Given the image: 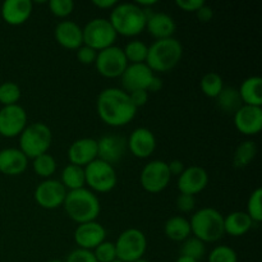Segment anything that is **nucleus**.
Segmentation results:
<instances>
[{"mask_svg":"<svg viewBox=\"0 0 262 262\" xmlns=\"http://www.w3.org/2000/svg\"><path fill=\"white\" fill-rule=\"evenodd\" d=\"M96 110L100 119L110 127H124L135 119L137 113L128 92L118 87H109L100 92Z\"/></svg>","mask_w":262,"mask_h":262,"instance_id":"nucleus-1","label":"nucleus"},{"mask_svg":"<svg viewBox=\"0 0 262 262\" xmlns=\"http://www.w3.org/2000/svg\"><path fill=\"white\" fill-rule=\"evenodd\" d=\"M109 22L117 35L135 37L145 31L147 14L136 3H118L112 9Z\"/></svg>","mask_w":262,"mask_h":262,"instance_id":"nucleus-2","label":"nucleus"},{"mask_svg":"<svg viewBox=\"0 0 262 262\" xmlns=\"http://www.w3.org/2000/svg\"><path fill=\"white\" fill-rule=\"evenodd\" d=\"M63 206L67 215L77 224L95 222L101 211L99 197L87 188L69 191Z\"/></svg>","mask_w":262,"mask_h":262,"instance_id":"nucleus-3","label":"nucleus"},{"mask_svg":"<svg viewBox=\"0 0 262 262\" xmlns=\"http://www.w3.org/2000/svg\"><path fill=\"white\" fill-rule=\"evenodd\" d=\"M183 56V46L177 38L156 40L148 46L146 64L154 73H166L178 66Z\"/></svg>","mask_w":262,"mask_h":262,"instance_id":"nucleus-4","label":"nucleus"},{"mask_svg":"<svg viewBox=\"0 0 262 262\" xmlns=\"http://www.w3.org/2000/svg\"><path fill=\"white\" fill-rule=\"evenodd\" d=\"M191 233L204 243H214L222 239L224 232V216L212 207H204L192 215L189 220Z\"/></svg>","mask_w":262,"mask_h":262,"instance_id":"nucleus-5","label":"nucleus"},{"mask_svg":"<svg viewBox=\"0 0 262 262\" xmlns=\"http://www.w3.org/2000/svg\"><path fill=\"white\" fill-rule=\"evenodd\" d=\"M53 142L51 129L42 122L31 123L19 135V150L27 159H35L46 154Z\"/></svg>","mask_w":262,"mask_h":262,"instance_id":"nucleus-6","label":"nucleus"},{"mask_svg":"<svg viewBox=\"0 0 262 262\" xmlns=\"http://www.w3.org/2000/svg\"><path fill=\"white\" fill-rule=\"evenodd\" d=\"M82 33L83 45L94 49L97 53L114 45L118 37L112 23L106 18H94L89 20V23L82 28Z\"/></svg>","mask_w":262,"mask_h":262,"instance_id":"nucleus-7","label":"nucleus"},{"mask_svg":"<svg viewBox=\"0 0 262 262\" xmlns=\"http://www.w3.org/2000/svg\"><path fill=\"white\" fill-rule=\"evenodd\" d=\"M115 245L117 258L123 262H135L143 258L147 250V239L142 230L129 228L118 237Z\"/></svg>","mask_w":262,"mask_h":262,"instance_id":"nucleus-8","label":"nucleus"},{"mask_svg":"<svg viewBox=\"0 0 262 262\" xmlns=\"http://www.w3.org/2000/svg\"><path fill=\"white\" fill-rule=\"evenodd\" d=\"M84 178L90 191L99 193H107L113 191L118 183V176L114 166L100 159H96L84 166Z\"/></svg>","mask_w":262,"mask_h":262,"instance_id":"nucleus-9","label":"nucleus"},{"mask_svg":"<svg viewBox=\"0 0 262 262\" xmlns=\"http://www.w3.org/2000/svg\"><path fill=\"white\" fill-rule=\"evenodd\" d=\"M95 67L105 78H119L128 67V61L123 49L113 45L97 53Z\"/></svg>","mask_w":262,"mask_h":262,"instance_id":"nucleus-10","label":"nucleus"},{"mask_svg":"<svg viewBox=\"0 0 262 262\" xmlns=\"http://www.w3.org/2000/svg\"><path fill=\"white\" fill-rule=\"evenodd\" d=\"M170 178L168 163L163 160H152L143 166L140 182L142 188L148 193H160L169 186Z\"/></svg>","mask_w":262,"mask_h":262,"instance_id":"nucleus-11","label":"nucleus"},{"mask_svg":"<svg viewBox=\"0 0 262 262\" xmlns=\"http://www.w3.org/2000/svg\"><path fill=\"white\" fill-rule=\"evenodd\" d=\"M67 193H68V191L64 188L60 181L45 179L36 187L33 197H35L36 204L42 209L55 210L63 206Z\"/></svg>","mask_w":262,"mask_h":262,"instance_id":"nucleus-12","label":"nucleus"},{"mask_svg":"<svg viewBox=\"0 0 262 262\" xmlns=\"http://www.w3.org/2000/svg\"><path fill=\"white\" fill-rule=\"evenodd\" d=\"M27 113L20 105H9L0 109V136L7 138L19 137L27 127Z\"/></svg>","mask_w":262,"mask_h":262,"instance_id":"nucleus-13","label":"nucleus"},{"mask_svg":"<svg viewBox=\"0 0 262 262\" xmlns=\"http://www.w3.org/2000/svg\"><path fill=\"white\" fill-rule=\"evenodd\" d=\"M127 140L119 135H106L97 140V159L114 166L127 152Z\"/></svg>","mask_w":262,"mask_h":262,"instance_id":"nucleus-14","label":"nucleus"},{"mask_svg":"<svg viewBox=\"0 0 262 262\" xmlns=\"http://www.w3.org/2000/svg\"><path fill=\"white\" fill-rule=\"evenodd\" d=\"M155 73L148 68L146 63L128 64L122 74V84L125 92H132L136 90H146L147 91Z\"/></svg>","mask_w":262,"mask_h":262,"instance_id":"nucleus-15","label":"nucleus"},{"mask_svg":"<svg viewBox=\"0 0 262 262\" xmlns=\"http://www.w3.org/2000/svg\"><path fill=\"white\" fill-rule=\"evenodd\" d=\"M74 242L82 250L94 251L106 238V230L100 223L89 222L78 224L74 230Z\"/></svg>","mask_w":262,"mask_h":262,"instance_id":"nucleus-16","label":"nucleus"},{"mask_svg":"<svg viewBox=\"0 0 262 262\" xmlns=\"http://www.w3.org/2000/svg\"><path fill=\"white\" fill-rule=\"evenodd\" d=\"M209 184V174L201 166H189L184 169L183 173L178 177V187L179 192L183 194H194L204 191Z\"/></svg>","mask_w":262,"mask_h":262,"instance_id":"nucleus-17","label":"nucleus"},{"mask_svg":"<svg viewBox=\"0 0 262 262\" xmlns=\"http://www.w3.org/2000/svg\"><path fill=\"white\" fill-rule=\"evenodd\" d=\"M234 124L238 132L242 135H258L262 129V109L258 106L242 105L234 114Z\"/></svg>","mask_w":262,"mask_h":262,"instance_id":"nucleus-18","label":"nucleus"},{"mask_svg":"<svg viewBox=\"0 0 262 262\" xmlns=\"http://www.w3.org/2000/svg\"><path fill=\"white\" fill-rule=\"evenodd\" d=\"M130 154L138 159H147L155 152L156 137L148 128H136L127 140Z\"/></svg>","mask_w":262,"mask_h":262,"instance_id":"nucleus-19","label":"nucleus"},{"mask_svg":"<svg viewBox=\"0 0 262 262\" xmlns=\"http://www.w3.org/2000/svg\"><path fill=\"white\" fill-rule=\"evenodd\" d=\"M68 159L73 165L81 168L87 166L97 159V140L91 137L76 140L69 146Z\"/></svg>","mask_w":262,"mask_h":262,"instance_id":"nucleus-20","label":"nucleus"},{"mask_svg":"<svg viewBox=\"0 0 262 262\" xmlns=\"http://www.w3.org/2000/svg\"><path fill=\"white\" fill-rule=\"evenodd\" d=\"M56 42L68 50H77L83 45L82 27L73 20H61L54 30Z\"/></svg>","mask_w":262,"mask_h":262,"instance_id":"nucleus-21","label":"nucleus"},{"mask_svg":"<svg viewBox=\"0 0 262 262\" xmlns=\"http://www.w3.org/2000/svg\"><path fill=\"white\" fill-rule=\"evenodd\" d=\"M33 10L31 0H5L2 5V18L10 26H20L30 19Z\"/></svg>","mask_w":262,"mask_h":262,"instance_id":"nucleus-22","label":"nucleus"},{"mask_svg":"<svg viewBox=\"0 0 262 262\" xmlns=\"http://www.w3.org/2000/svg\"><path fill=\"white\" fill-rule=\"evenodd\" d=\"M28 159L19 148L8 147L0 150V173L9 177L20 176L26 171Z\"/></svg>","mask_w":262,"mask_h":262,"instance_id":"nucleus-23","label":"nucleus"},{"mask_svg":"<svg viewBox=\"0 0 262 262\" xmlns=\"http://www.w3.org/2000/svg\"><path fill=\"white\" fill-rule=\"evenodd\" d=\"M145 30H147V32L156 40H164L173 37L177 25L173 18L166 13H151L147 17Z\"/></svg>","mask_w":262,"mask_h":262,"instance_id":"nucleus-24","label":"nucleus"},{"mask_svg":"<svg viewBox=\"0 0 262 262\" xmlns=\"http://www.w3.org/2000/svg\"><path fill=\"white\" fill-rule=\"evenodd\" d=\"M239 96L243 105L250 106H262V78L258 76H252L246 78L241 84Z\"/></svg>","mask_w":262,"mask_h":262,"instance_id":"nucleus-25","label":"nucleus"},{"mask_svg":"<svg viewBox=\"0 0 262 262\" xmlns=\"http://www.w3.org/2000/svg\"><path fill=\"white\" fill-rule=\"evenodd\" d=\"M253 222L245 211H234L224 217V232L232 237H242L252 228Z\"/></svg>","mask_w":262,"mask_h":262,"instance_id":"nucleus-26","label":"nucleus"},{"mask_svg":"<svg viewBox=\"0 0 262 262\" xmlns=\"http://www.w3.org/2000/svg\"><path fill=\"white\" fill-rule=\"evenodd\" d=\"M164 233L169 239L174 241V242H183L192 235L189 220L181 215L170 217L166 220L165 225H164Z\"/></svg>","mask_w":262,"mask_h":262,"instance_id":"nucleus-27","label":"nucleus"},{"mask_svg":"<svg viewBox=\"0 0 262 262\" xmlns=\"http://www.w3.org/2000/svg\"><path fill=\"white\" fill-rule=\"evenodd\" d=\"M216 105L222 112L225 114H232L234 115L241 106L243 105L242 99L239 96V92L234 87H225L222 90L216 99Z\"/></svg>","mask_w":262,"mask_h":262,"instance_id":"nucleus-28","label":"nucleus"},{"mask_svg":"<svg viewBox=\"0 0 262 262\" xmlns=\"http://www.w3.org/2000/svg\"><path fill=\"white\" fill-rule=\"evenodd\" d=\"M60 183L63 184L64 188L68 192L84 188V186H86L84 168L73 165V164H68L61 171Z\"/></svg>","mask_w":262,"mask_h":262,"instance_id":"nucleus-29","label":"nucleus"},{"mask_svg":"<svg viewBox=\"0 0 262 262\" xmlns=\"http://www.w3.org/2000/svg\"><path fill=\"white\" fill-rule=\"evenodd\" d=\"M256 154H257L256 143L253 141H245V142L239 143L238 147L235 148L234 156H233V164L238 169L246 168L256 158Z\"/></svg>","mask_w":262,"mask_h":262,"instance_id":"nucleus-30","label":"nucleus"},{"mask_svg":"<svg viewBox=\"0 0 262 262\" xmlns=\"http://www.w3.org/2000/svg\"><path fill=\"white\" fill-rule=\"evenodd\" d=\"M147 51L148 46L140 40L129 41V42L125 45V48L123 49V53H124L128 64L146 63Z\"/></svg>","mask_w":262,"mask_h":262,"instance_id":"nucleus-31","label":"nucleus"},{"mask_svg":"<svg viewBox=\"0 0 262 262\" xmlns=\"http://www.w3.org/2000/svg\"><path fill=\"white\" fill-rule=\"evenodd\" d=\"M200 86H201L202 92L207 97L216 99L217 95L224 89V81H223L220 74L215 73V72H210V73H206L202 77Z\"/></svg>","mask_w":262,"mask_h":262,"instance_id":"nucleus-32","label":"nucleus"},{"mask_svg":"<svg viewBox=\"0 0 262 262\" xmlns=\"http://www.w3.org/2000/svg\"><path fill=\"white\" fill-rule=\"evenodd\" d=\"M32 168L38 177L50 179V177L56 171V161L50 154L46 152L33 159Z\"/></svg>","mask_w":262,"mask_h":262,"instance_id":"nucleus-33","label":"nucleus"},{"mask_svg":"<svg viewBox=\"0 0 262 262\" xmlns=\"http://www.w3.org/2000/svg\"><path fill=\"white\" fill-rule=\"evenodd\" d=\"M206 253V246L202 241H200L199 238L191 237L187 238L186 241H183L181 247V256H187V257H191L193 260L200 261Z\"/></svg>","mask_w":262,"mask_h":262,"instance_id":"nucleus-34","label":"nucleus"},{"mask_svg":"<svg viewBox=\"0 0 262 262\" xmlns=\"http://www.w3.org/2000/svg\"><path fill=\"white\" fill-rule=\"evenodd\" d=\"M20 99V89L14 82H4L0 84V104L3 106L18 104Z\"/></svg>","mask_w":262,"mask_h":262,"instance_id":"nucleus-35","label":"nucleus"},{"mask_svg":"<svg viewBox=\"0 0 262 262\" xmlns=\"http://www.w3.org/2000/svg\"><path fill=\"white\" fill-rule=\"evenodd\" d=\"M247 215L251 217L253 224L262 222V189L257 188L251 193L247 201Z\"/></svg>","mask_w":262,"mask_h":262,"instance_id":"nucleus-36","label":"nucleus"},{"mask_svg":"<svg viewBox=\"0 0 262 262\" xmlns=\"http://www.w3.org/2000/svg\"><path fill=\"white\" fill-rule=\"evenodd\" d=\"M209 262H238V256L229 246H216L210 252Z\"/></svg>","mask_w":262,"mask_h":262,"instance_id":"nucleus-37","label":"nucleus"},{"mask_svg":"<svg viewBox=\"0 0 262 262\" xmlns=\"http://www.w3.org/2000/svg\"><path fill=\"white\" fill-rule=\"evenodd\" d=\"M92 253H94L97 262H113L118 260L115 245L113 242H107V241H104L102 243H100V245L92 251Z\"/></svg>","mask_w":262,"mask_h":262,"instance_id":"nucleus-38","label":"nucleus"},{"mask_svg":"<svg viewBox=\"0 0 262 262\" xmlns=\"http://www.w3.org/2000/svg\"><path fill=\"white\" fill-rule=\"evenodd\" d=\"M48 5L50 12L58 18L68 17L74 10L73 0H50Z\"/></svg>","mask_w":262,"mask_h":262,"instance_id":"nucleus-39","label":"nucleus"},{"mask_svg":"<svg viewBox=\"0 0 262 262\" xmlns=\"http://www.w3.org/2000/svg\"><path fill=\"white\" fill-rule=\"evenodd\" d=\"M66 262H97L92 251L76 248L67 256Z\"/></svg>","mask_w":262,"mask_h":262,"instance_id":"nucleus-40","label":"nucleus"},{"mask_svg":"<svg viewBox=\"0 0 262 262\" xmlns=\"http://www.w3.org/2000/svg\"><path fill=\"white\" fill-rule=\"evenodd\" d=\"M97 51L94 50V49L89 48L86 45H82L81 48L77 49V59H78L79 63L84 64V66H91V64H95V60H96Z\"/></svg>","mask_w":262,"mask_h":262,"instance_id":"nucleus-41","label":"nucleus"},{"mask_svg":"<svg viewBox=\"0 0 262 262\" xmlns=\"http://www.w3.org/2000/svg\"><path fill=\"white\" fill-rule=\"evenodd\" d=\"M176 205L177 209L181 212H191L196 207V199H194V196H191V194L181 193L177 197Z\"/></svg>","mask_w":262,"mask_h":262,"instance_id":"nucleus-42","label":"nucleus"},{"mask_svg":"<svg viewBox=\"0 0 262 262\" xmlns=\"http://www.w3.org/2000/svg\"><path fill=\"white\" fill-rule=\"evenodd\" d=\"M128 95H129V99L132 101V104L137 109L141 106H145L148 101V92L146 90H136V91L128 92Z\"/></svg>","mask_w":262,"mask_h":262,"instance_id":"nucleus-43","label":"nucleus"},{"mask_svg":"<svg viewBox=\"0 0 262 262\" xmlns=\"http://www.w3.org/2000/svg\"><path fill=\"white\" fill-rule=\"evenodd\" d=\"M176 4L177 7L181 8L183 12L196 13L197 10L205 4V2L204 0H177Z\"/></svg>","mask_w":262,"mask_h":262,"instance_id":"nucleus-44","label":"nucleus"},{"mask_svg":"<svg viewBox=\"0 0 262 262\" xmlns=\"http://www.w3.org/2000/svg\"><path fill=\"white\" fill-rule=\"evenodd\" d=\"M196 17L200 22L202 23H207L214 18V10H212L211 7L209 5L204 4L199 10L196 12Z\"/></svg>","mask_w":262,"mask_h":262,"instance_id":"nucleus-45","label":"nucleus"},{"mask_svg":"<svg viewBox=\"0 0 262 262\" xmlns=\"http://www.w3.org/2000/svg\"><path fill=\"white\" fill-rule=\"evenodd\" d=\"M168 169H169V173H170V176H181L182 173L184 171V164L183 161L181 160H171L170 163H168Z\"/></svg>","mask_w":262,"mask_h":262,"instance_id":"nucleus-46","label":"nucleus"},{"mask_svg":"<svg viewBox=\"0 0 262 262\" xmlns=\"http://www.w3.org/2000/svg\"><path fill=\"white\" fill-rule=\"evenodd\" d=\"M92 4H94L95 7L100 8V9L112 10L113 8L118 4V2L117 0H94V2H92Z\"/></svg>","mask_w":262,"mask_h":262,"instance_id":"nucleus-47","label":"nucleus"},{"mask_svg":"<svg viewBox=\"0 0 262 262\" xmlns=\"http://www.w3.org/2000/svg\"><path fill=\"white\" fill-rule=\"evenodd\" d=\"M161 89H163V81H161V78H159L158 76H155L152 78V81H151L150 86H148L147 92H158L160 91Z\"/></svg>","mask_w":262,"mask_h":262,"instance_id":"nucleus-48","label":"nucleus"},{"mask_svg":"<svg viewBox=\"0 0 262 262\" xmlns=\"http://www.w3.org/2000/svg\"><path fill=\"white\" fill-rule=\"evenodd\" d=\"M176 262H199V261L193 260V258H191V257H187V256H179V257L177 258Z\"/></svg>","mask_w":262,"mask_h":262,"instance_id":"nucleus-49","label":"nucleus"},{"mask_svg":"<svg viewBox=\"0 0 262 262\" xmlns=\"http://www.w3.org/2000/svg\"><path fill=\"white\" fill-rule=\"evenodd\" d=\"M49 262H66V261H63V260H58V258H56V260H50Z\"/></svg>","mask_w":262,"mask_h":262,"instance_id":"nucleus-50","label":"nucleus"},{"mask_svg":"<svg viewBox=\"0 0 262 262\" xmlns=\"http://www.w3.org/2000/svg\"><path fill=\"white\" fill-rule=\"evenodd\" d=\"M135 262H148V261L145 260V258H140V260H137V261H135Z\"/></svg>","mask_w":262,"mask_h":262,"instance_id":"nucleus-51","label":"nucleus"},{"mask_svg":"<svg viewBox=\"0 0 262 262\" xmlns=\"http://www.w3.org/2000/svg\"><path fill=\"white\" fill-rule=\"evenodd\" d=\"M113 262H123V261H120V260H115V261H113Z\"/></svg>","mask_w":262,"mask_h":262,"instance_id":"nucleus-52","label":"nucleus"},{"mask_svg":"<svg viewBox=\"0 0 262 262\" xmlns=\"http://www.w3.org/2000/svg\"><path fill=\"white\" fill-rule=\"evenodd\" d=\"M0 137H2V136H0Z\"/></svg>","mask_w":262,"mask_h":262,"instance_id":"nucleus-53","label":"nucleus"}]
</instances>
